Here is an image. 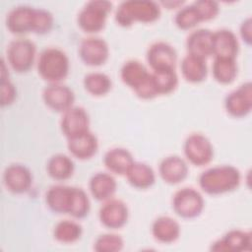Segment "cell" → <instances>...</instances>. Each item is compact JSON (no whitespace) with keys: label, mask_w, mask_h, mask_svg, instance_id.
<instances>
[{"label":"cell","mask_w":252,"mask_h":252,"mask_svg":"<svg viewBox=\"0 0 252 252\" xmlns=\"http://www.w3.org/2000/svg\"><path fill=\"white\" fill-rule=\"evenodd\" d=\"M241 180L238 168L230 164H221L204 170L198 178L202 191L209 195H220L235 190Z\"/></svg>","instance_id":"cell-1"},{"label":"cell","mask_w":252,"mask_h":252,"mask_svg":"<svg viewBox=\"0 0 252 252\" xmlns=\"http://www.w3.org/2000/svg\"><path fill=\"white\" fill-rule=\"evenodd\" d=\"M159 16V3L150 0H128L118 5L114 18L117 25L129 28L136 22L144 24L156 22Z\"/></svg>","instance_id":"cell-2"},{"label":"cell","mask_w":252,"mask_h":252,"mask_svg":"<svg viewBox=\"0 0 252 252\" xmlns=\"http://www.w3.org/2000/svg\"><path fill=\"white\" fill-rule=\"evenodd\" d=\"M120 78L140 98L152 99L158 96L152 72L142 62L134 59L126 61L120 69Z\"/></svg>","instance_id":"cell-3"},{"label":"cell","mask_w":252,"mask_h":252,"mask_svg":"<svg viewBox=\"0 0 252 252\" xmlns=\"http://www.w3.org/2000/svg\"><path fill=\"white\" fill-rule=\"evenodd\" d=\"M37 72L49 84L61 83L69 74L70 61L67 54L58 47L42 50L37 59Z\"/></svg>","instance_id":"cell-4"},{"label":"cell","mask_w":252,"mask_h":252,"mask_svg":"<svg viewBox=\"0 0 252 252\" xmlns=\"http://www.w3.org/2000/svg\"><path fill=\"white\" fill-rule=\"evenodd\" d=\"M112 10V3L106 0H92L87 2L77 17L80 29L87 33H96L102 31L108 14Z\"/></svg>","instance_id":"cell-5"},{"label":"cell","mask_w":252,"mask_h":252,"mask_svg":"<svg viewBox=\"0 0 252 252\" xmlns=\"http://www.w3.org/2000/svg\"><path fill=\"white\" fill-rule=\"evenodd\" d=\"M36 54L35 44L29 38L19 37L7 46V62L18 73L28 72L34 63Z\"/></svg>","instance_id":"cell-6"},{"label":"cell","mask_w":252,"mask_h":252,"mask_svg":"<svg viewBox=\"0 0 252 252\" xmlns=\"http://www.w3.org/2000/svg\"><path fill=\"white\" fill-rule=\"evenodd\" d=\"M205 207L202 194L193 187H183L172 196V209L182 219H194L201 215Z\"/></svg>","instance_id":"cell-7"},{"label":"cell","mask_w":252,"mask_h":252,"mask_svg":"<svg viewBox=\"0 0 252 252\" xmlns=\"http://www.w3.org/2000/svg\"><path fill=\"white\" fill-rule=\"evenodd\" d=\"M183 152L186 159L196 166H204L214 158V147L211 141L201 133H192L185 139Z\"/></svg>","instance_id":"cell-8"},{"label":"cell","mask_w":252,"mask_h":252,"mask_svg":"<svg viewBox=\"0 0 252 252\" xmlns=\"http://www.w3.org/2000/svg\"><path fill=\"white\" fill-rule=\"evenodd\" d=\"M36 8L28 5H19L9 11L6 17L8 31L17 35L29 32L34 33Z\"/></svg>","instance_id":"cell-9"},{"label":"cell","mask_w":252,"mask_h":252,"mask_svg":"<svg viewBox=\"0 0 252 252\" xmlns=\"http://www.w3.org/2000/svg\"><path fill=\"white\" fill-rule=\"evenodd\" d=\"M223 104L226 112L232 117L241 118L248 115L252 109V84L246 82L227 94Z\"/></svg>","instance_id":"cell-10"},{"label":"cell","mask_w":252,"mask_h":252,"mask_svg":"<svg viewBox=\"0 0 252 252\" xmlns=\"http://www.w3.org/2000/svg\"><path fill=\"white\" fill-rule=\"evenodd\" d=\"M79 56L88 66L97 67L103 65L109 57L108 44L101 37H86L79 45Z\"/></svg>","instance_id":"cell-11"},{"label":"cell","mask_w":252,"mask_h":252,"mask_svg":"<svg viewBox=\"0 0 252 252\" xmlns=\"http://www.w3.org/2000/svg\"><path fill=\"white\" fill-rule=\"evenodd\" d=\"M42 99L49 109L63 113L74 106L75 94L72 89L61 83L49 84L42 92Z\"/></svg>","instance_id":"cell-12"},{"label":"cell","mask_w":252,"mask_h":252,"mask_svg":"<svg viewBox=\"0 0 252 252\" xmlns=\"http://www.w3.org/2000/svg\"><path fill=\"white\" fill-rule=\"evenodd\" d=\"M100 223L109 229H118L123 227L129 218L127 205L120 199L111 198L104 201L98 211Z\"/></svg>","instance_id":"cell-13"},{"label":"cell","mask_w":252,"mask_h":252,"mask_svg":"<svg viewBox=\"0 0 252 252\" xmlns=\"http://www.w3.org/2000/svg\"><path fill=\"white\" fill-rule=\"evenodd\" d=\"M60 128L66 139L73 138L90 131V116L81 106H72L62 113Z\"/></svg>","instance_id":"cell-14"},{"label":"cell","mask_w":252,"mask_h":252,"mask_svg":"<svg viewBox=\"0 0 252 252\" xmlns=\"http://www.w3.org/2000/svg\"><path fill=\"white\" fill-rule=\"evenodd\" d=\"M146 56L153 71L175 69L177 52L168 42L157 41L153 43L149 47Z\"/></svg>","instance_id":"cell-15"},{"label":"cell","mask_w":252,"mask_h":252,"mask_svg":"<svg viewBox=\"0 0 252 252\" xmlns=\"http://www.w3.org/2000/svg\"><path fill=\"white\" fill-rule=\"evenodd\" d=\"M252 248V234L250 231L231 229L211 245L212 251L241 252Z\"/></svg>","instance_id":"cell-16"},{"label":"cell","mask_w":252,"mask_h":252,"mask_svg":"<svg viewBox=\"0 0 252 252\" xmlns=\"http://www.w3.org/2000/svg\"><path fill=\"white\" fill-rule=\"evenodd\" d=\"M3 181L6 188L14 194L28 192L32 185V174L29 167L21 163L8 165L3 173Z\"/></svg>","instance_id":"cell-17"},{"label":"cell","mask_w":252,"mask_h":252,"mask_svg":"<svg viewBox=\"0 0 252 252\" xmlns=\"http://www.w3.org/2000/svg\"><path fill=\"white\" fill-rule=\"evenodd\" d=\"M74 191V186L52 185L45 193V203L53 213L69 215L72 208Z\"/></svg>","instance_id":"cell-18"},{"label":"cell","mask_w":252,"mask_h":252,"mask_svg":"<svg viewBox=\"0 0 252 252\" xmlns=\"http://www.w3.org/2000/svg\"><path fill=\"white\" fill-rule=\"evenodd\" d=\"M239 42L236 34L227 29L213 32V55L220 58L236 59Z\"/></svg>","instance_id":"cell-19"},{"label":"cell","mask_w":252,"mask_h":252,"mask_svg":"<svg viewBox=\"0 0 252 252\" xmlns=\"http://www.w3.org/2000/svg\"><path fill=\"white\" fill-rule=\"evenodd\" d=\"M158 173L165 183L178 184L187 178L189 167L185 159L179 156H168L160 161Z\"/></svg>","instance_id":"cell-20"},{"label":"cell","mask_w":252,"mask_h":252,"mask_svg":"<svg viewBox=\"0 0 252 252\" xmlns=\"http://www.w3.org/2000/svg\"><path fill=\"white\" fill-rule=\"evenodd\" d=\"M187 54L203 59L213 55V32L208 29L192 31L186 38Z\"/></svg>","instance_id":"cell-21"},{"label":"cell","mask_w":252,"mask_h":252,"mask_svg":"<svg viewBox=\"0 0 252 252\" xmlns=\"http://www.w3.org/2000/svg\"><path fill=\"white\" fill-rule=\"evenodd\" d=\"M67 148L73 157L85 160L96 154L98 150V140L90 130L81 135L67 139Z\"/></svg>","instance_id":"cell-22"},{"label":"cell","mask_w":252,"mask_h":252,"mask_svg":"<svg viewBox=\"0 0 252 252\" xmlns=\"http://www.w3.org/2000/svg\"><path fill=\"white\" fill-rule=\"evenodd\" d=\"M89 189L95 200L104 202L113 198L117 182L110 172H96L89 181Z\"/></svg>","instance_id":"cell-23"},{"label":"cell","mask_w":252,"mask_h":252,"mask_svg":"<svg viewBox=\"0 0 252 252\" xmlns=\"http://www.w3.org/2000/svg\"><path fill=\"white\" fill-rule=\"evenodd\" d=\"M181 233L179 222L169 216L157 218L152 224V234L154 238L163 244L175 242Z\"/></svg>","instance_id":"cell-24"},{"label":"cell","mask_w":252,"mask_h":252,"mask_svg":"<svg viewBox=\"0 0 252 252\" xmlns=\"http://www.w3.org/2000/svg\"><path fill=\"white\" fill-rule=\"evenodd\" d=\"M134 161L131 152L120 147L109 149L103 157V164L105 167L110 173L117 175H125Z\"/></svg>","instance_id":"cell-25"},{"label":"cell","mask_w":252,"mask_h":252,"mask_svg":"<svg viewBox=\"0 0 252 252\" xmlns=\"http://www.w3.org/2000/svg\"><path fill=\"white\" fill-rule=\"evenodd\" d=\"M180 70L185 81L192 84L203 82L206 80L208 75L206 59L190 54H187L182 58L180 63Z\"/></svg>","instance_id":"cell-26"},{"label":"cell","mask_w":252,"mask_h":252,"mask_svg":"<svg viewBox=\"0 0 252 252\" xmlns=\"http://www.w3.org/2000/svg\"><path fill=\"white\" fill-rule=\"evenodd\" d=\"M125 175L129 184L137 189H148L156 182L154 169L149 164L141 161H134Z\"/></svg>","instance_id":"cell-27"},{"label":"cell","mask_w":252,"mask_h":252,"mask_svg":"<svg viewBox=\"0 0 252 252\" xmlns=\"http://www.w3.org/2000/svg\"><path fill=\"white\" fill-rule=\"evenodd\" d=\"M75 170L73 159L64 154H55L51 156L46 163L48 175L57 181L69 179Z\"/></svg>","instance_id":"cell-28"},{"label":"cell","mask_w":252,"mask_h":252,"mask_svg":"<svg viewBox=\"0 0 252 252\" xmlns=\"http://www.w3.org/2000/svg\"><path fill=\"white\" fill-rule=\"evenodd\" d=\"M237 72L238 69L236 59L214 57L212 73L214 79L218 83L221 85L231 84L235 80Z\"/></svg>","instance_id":"cell-29"},{"label":"cell","mask_w":252,"mask_h":252,"mask_svg":"<svg viewBox=\"0 0 252 252\" xmlns=\"http://www.w3.org/2000/svg\"><path fill=\"white\" fill-rule=\"evenodd\" d=\"M85 90L94 96H102L108 94L112 87V81L108 75L102 72L88 73L83 80Z\"/></svg>","instance_id":"cell-30"},{"label":"cell","mask_w":252,"mask_h":252,"mask_svg":"<svg viewBox=\"0 0 252 252\" xmlns=\"http://www.w3.org/2000/svg\"><path fill=\"white\" fill-rule=\"evenodd\" d=\"M83 234L82 225L71 220H63L58 221L53 229V237L58 242L71 244L78 241Z\"/></svg>","instance_id":"cell-31"},{"label":"cell","mask_w":252,"mask_h":252,"mask_svg":"<svg viewBox=\"0 0 252 252\" xmlns=\"http://www.w3.org/2000/svg\"><path fill=\"white\" fill-rule=\"evenodd\" d=\"M152 76L158 95L171 94L177 88L178 76L175 69L153 71Z\"/></svg>","instance_id":"cell-32"},{"label":"cell","mask_w":252,"mask_h":252,"mask_svg":"<svg viewBox=\"0 0 252 252\" xmlns=\"http://www.w3.org/2000/svg\"><path fill=\"white\" fill-rule=\"evenodd\" d=\"M202 22V17L194 3L179 8L174 17L175 25L183 31L191 30Z\"/></svg>","instance_id":"cell-33"},{"label":"cell","mask_w":252,"mask_h":252,"mask_svg":"<svg viewBox=\"0 0 252 252\" xmlns=\"http://www.w3.org/2000/svg\"><path fill=\"white\" fill-rule=\"evenodd\" d=\"M124 247L123 238L115 233L100 234L94 243L96 252H118Z\"/></svg>","instance_id":"cell-34"},{"label":"cell","mask_w":252,"mask_h":252,"mask_svg":"<svg viewBox=\"0 0 252 252\" xmlns=\"http://www.w3.org/2000/svg\"><path fill=\"white\" fill-rule=\"evenodd\" d=\"M91 203L86 191L83 190L82 188L75 187L72 208L69 216L75 219H83L89 215Z\"/></svg>","instance_id":"cell-35"},{"label":"cell","mask_w":252,"mask_h":252,"mask_svg":"<svg viewBox=\"0 0 252 252\" xmlns=\"http://www.w3.org/2000/svg\"><path fill=\"white\" fill-rule=\"evenodd\" d=\"M53 25H54L53 15L46 9L36 8L34 33L36 34L48 33L52 30Z\"/></svg>","instance_id":"cell-36"},{"label":"cell","mask_w":252,"mask_h":252,"mask_svg":"<svg viewBox=\"0 0 252 252\" xmlns=\"http://www.w3.org/2000/svg\"><path fill=\"white\" fill-rule=\"evenodd\" d=\"M195 6L197 7L203 22L210 21L215 19L219 12H220V6L219 3L213 0H198L193 2Z\"/></svg>","instance_id":"cell-37"},{"label":"cell","mask_w":252,"mask_h":252,"mask_svg":"<svg viewBox=\"0 0 252 252\" xmlns=\"http://www.w3.org/2000/svg\"><path fill=\"white\" fill-rule=\"evenodd\" d=\"M17 97V89L9 80H1V105L7 106L12 104Z\"/></svg>","instance_id":"cell-38"},{"label":"cell","mask_w":252,"mask_h":252,"mask_svg":"<svg viewBox=\"0 0 252 252\" xmlns=\"http://www.w3.org/2000/svg\"><path fill=\"white\" fill-rule=\"evenodd\" d=\"M251 31H252V21H251V18L248 17L241 23V26L239 29L240 36H241L242 40L247 45H250L252 42V32Z\"/></svg>","instance_id":"cell-39"},{"label":"cell","mask_w":252,"mask_h":252,"mask_svg":"<svg viewBox=\"0 0 252 252\" xmlns=\"http://www.w3.org/2000/svg\"><path fill=\"white\" fill-rule=\"evenodd\" d=\"M184 2L183 1H176V2H172V1H168V2H160L159 4L165 6V7H168V9H172V8H175V7H178V6H182Z\"/></svg>","instance_id":"cell-40"}]
</instances>
